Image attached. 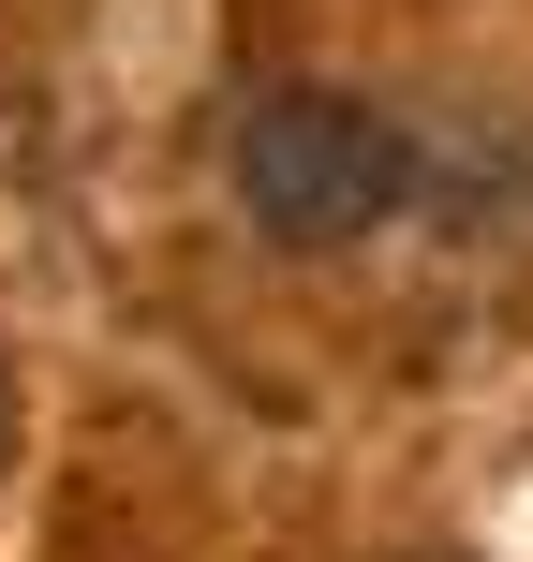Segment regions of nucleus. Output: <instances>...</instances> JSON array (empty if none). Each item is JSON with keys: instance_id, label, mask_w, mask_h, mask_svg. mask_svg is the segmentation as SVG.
I'll return each mask as SVG.
<instances>
[{"instance_id": "nucleus-2", "label": "nucleus", "mask_w": 533, "mask_h": 562, "mask_svg": "<svg viewBox=\"0 0 533 562\" xmlns=\"http://www.w3.org/2000/svg\"><path fill=\"white\" fill-rule=\"evenodd\" d=\"M0 474H15V370H0Z\"/></svg>"}, {"instance_id": "nucleus-1", "label": "nucleus", "mask_w": 533, "mask_h": 562, "mask_svg": "<svg viewBox=\"0 0 533 562\" xmlns=\"http://www.w3.org/2000/svg\"><path fill=\"white\" fill-rule=\"evenodd\" d=\"M400 193H415V148H400L386 104H356V89H253L237 104V207H253V237L341 252Z\"/></svg>"}]
</instances>
